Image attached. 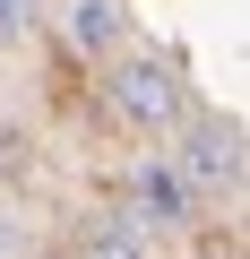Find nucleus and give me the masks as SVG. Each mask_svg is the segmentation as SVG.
Segmentation results:
<instances>
[{
  "label": "nucleus",
  "mask_w": 250,
  "mask_h": 259,
  "mask_svg": "<svg viewBox=\"0 0 250 259\" xmlns=\"http://www.w3.org/2000/svg\"><path fill=\"white\" fill-rule=\"evenodd\" d=\"M104 112L121 130H138V139H173V130L190 121L181 61H164V52H112L104 61Z\"/></svg>",
  "instance_id": "1"
},
{
  "label": "nucleus",
  "mask_w": 250,
  "mask_h": 259,
  "mask_svg": "<svg viewBox=\"0 0 250 259\" xmlns=\"http://www.w3.org/2000/svg\"><path fill=\"white\" fill-rule=\"evenodd\" d=\"M173 164H181V182H190L198 199H207V190L233 199V190H241V121H233V112H190Z\"/></svg>",
  "instance_id": "2"
},
{
  "label": "nucleus",
  "mask_w": 250,
  "mask_h": 259,
  "mask_svg": "<svg viewBox=\"0 0 250 259\" xmlns=\"http://www.w3.org/2000/svg\"><path fill=\"white\" fill-rule=\"evenodd\" d=\"M121 216H130V233H181L198 216V190L181 182L173 156H138L130 164V190H121Z\"/></svg>",
  "instance_id": "3"
},
{
  "label": "nucleus",
  "mask_w": 250,
  "mask_h": 259,
  "mask_svg": "<svg viewBox=\"0 0 250 259\" xmlns=\"http://www.w3.org/2000/svg\"><path fill=\"white\" fill-rule=\"evenodd\" d=\"M52 35L69 61H112L130 52V9L121 0H52Z\"/></svg>",
  "instance_id": "4"
},
{
  "label": "nucleus",
  "mask_w": 250,
  "mask_h": 259,
  "mask_svg": "<svg viewBox=\"0 0 250 259\" xmlns=\"http://www.w3.org/2000/svg\"><path fill=\"white\" fill-rule=\"evenodd\" d=\"M78 259H147V233H130V216H112V225H104Z\"/></svg>",
  "instance_id": "5"
},
{
  "label": "nucleus",
  "mask_w": 250,
  "mask_h": 259,
  "mask_svg": "<svg viewBox=\"0 0 250 259\" xmlns=\"http://www.w3.org/2000/svg\"><path fill=\"white\" fill-rule=\"evenodd\" d=\"M35 18H43V0H0V44H18Z\"/></svg>",
  "instance_id": "6"
},
{
  "label": "nucleus",
  "mask_w": 250,
  "mask_h": 259,
  "mask_svg": "<svg viewBox=\"0 0 250 259\" xmlns=\"http://www.w3.org/2000/svg\"><path fill=\"white\" fill-rule=\"evenodd\" d=\"M0 259H26V233H18L9 216H0Z\"/></svg>",
  "instance_id": "7"
}]
</instances>
